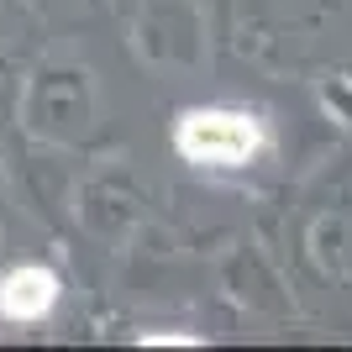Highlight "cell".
Segmentation results:
<instances>
[{
	"mask_svg": "<svg viewBox=\"0 0 352 352\" xmlns=\"http://www.w3.org/2000/svg\"><path fill=\"white\" fill-rule=\"evenodd\" d=\"M53 300H58V279L47 268H16L0 279V310L11 321H37L53 310Z\"/></svg>",
	"mask_w": 352,
	"mask_h": 352,
	"instance_id": "2",
	"label": "cell"
},
{
	"mask_svg": "<svg viewBox=\"0 0 352 352\" xmlns=\"http://www.w3.org/2000/svg\"><path fill=\"white\" fill-rule=\"evenodd\" d=\"M179 147L195 163H242L258 153V126L236 111H195L179 121Z\"/></svg>",
	"mask_w": 352,
	"mask_h": 352,
	"instance_id": "1",
	"label": "cell"
}]
</instances>
